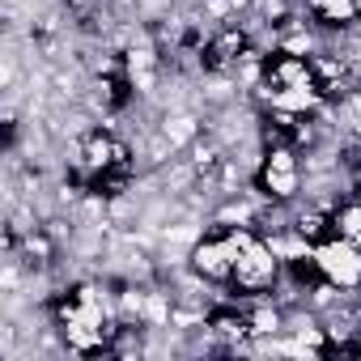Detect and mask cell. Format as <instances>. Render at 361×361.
<instances>
[{
  "label": "cell",
  "mask_w": 361,
  "mask_h": 361,
  "mask_svg": "<svg viewBox=\"0 0 361 361\" xmlns=\"http://www.w3.org/2000/svg\"><path fill=\"white\" fill-rule=\"evenodd\" d=\"M314 259H319L323 281H331V285H340V289H361V251H357L348 238L331 234L327 243L314 247Z\"/></svg>",
  "instance_id": "obj_3"
},
{
  "label": "cell",
  "mask_w": 361,
  "mask_h": 361,
  "mask_svg": "<svg viewBox=\"0 0 361 361\" xmlns=\"http://www.w3.org/2000/svg\"><path fill=\"white\" fill-rule=\"evenodd\" d=\"M302 13L323 30V35H336L344 30L348 22H357V0H302Z\"/></svg>",
  "instance_id": "obj_4"
},
{
  "label": "cell",
  "mask_w": 361,
  "mask_h": 361,
  "mask_svg": "<svg viewBox=\"0 0 361 361\" xmlns=\"http://www.w3.org/2000/svg\"><path fill=\"white\" fill-rule=\"evenodd\" d=\"M331 217H336V234H340V238H348V243L361 251V200H357V196L340 200Z\"/></svg>",
  "instance_id": "obj_5"
},
{
  "label": "cell",
  "mask_w": 361,
  "mask_h": 361,
  "mask_svg": "<svg viewBox=\"0 0 361 361\" xmlns=\"http://www.w3.org/2000/svg\"><path fill=\"white\" fill-rule=\"evenodd\" d=\"M281 264H285V259L272 251V243H268L255 226H247V230H243V243H238V259H234V281H230V289H234L238 298L272 293L276 281H281Z\"/></svg>",
  "instance_id": "obj_1"
},
{
  "label": "cell",
  "mask_w": 361,
  "mask_h": 361,
  "mask_svg": "<svg viewBox=\"0 0 361 361\" xmlns=\"http://www.w3.org/2000/svg\"><path fill=\"white\" fill-rule=\"evenodd\" d=\"M302 183H306V170H302V153L293 145L264 149V161L255 170V192L264 200L293 204V200H302Z\"/></svg>",
  "instance_id": "obj_2"
},
{
  "label": "cell",
  "mask_w": 361,
  "mask_h": 361,
  "mask_svg": "<svg viewBox=\"0 0 361 361\" xmlns=\"http://www.w3.org/2000/svg\"><path fill=\"white\" fill-rule=\"evenodd\" d=\"M357 13H361V0H357Z\"/></svg>",
  "instance_id": "obj_6"
}]
</instances>
